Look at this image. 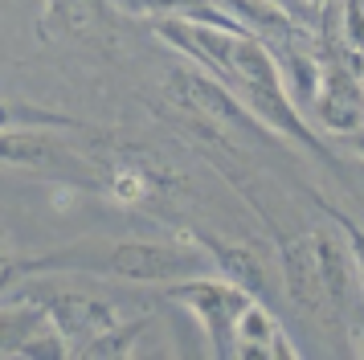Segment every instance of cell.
Instances as JSON below:
<instances>
[{
	"label": "cell",
	"instance_id": "5bb4252c",
	"mask_svg": "<svg viewBox=\"0 0 364 360\" xmlns=\"http://www.w3.org/2000/svg\"><path fill=\"white\" fill-rule=\"evenodd\" d=\"M46 324V311L37 307L33 299H0V356L17 360L21 344L33 336L37 327Z\"/></svg>",
	"mask_w": 364,
	"mask_h": 360
},
{
	"label": "cell",
	"instance_id": "ffe728a7",
	"mask_svg": "<svg viewBox=\"0 0 364 360\" xmlns=\"http://www.w3.org/2000/svg\"><path fill=\"white\" fill-rule=\"evenodd\" d=\"M356 78H360V90H364V58H360V65H356Z\"/></svg>",
	"mask_w": 364,
	"mask_h": 360
},
{
	"label": "cell",
	"instance_id": "7c38bea8",
	"mask_svg": "<svg viewBox=\"0 0 364 360\" xmlns=\"http://www.w3.org/2000/svg\"><path fill=\"white\" fill-rule=\"evenodd\" d=\"M237 356H274V360H295L299 348L287 336V327L279 324V315L270 311V303L250 299L242 319H237Z\"/></svg>",
	"mask_w": 364,
	"mask_h": 360
},
{
	"label": "cell",
	"instance_id": "52a82bcc",
	"mask_svg": "<svg viewBox=\"0 0 364 360\" xmlns=\"http://www.w3.org/2000/svg\"><path fill=\"white\" fill-rule=\"evenodd\" d=\"M172 184H176V172L160 156L139 152V147L115 152L99 168V180H95V189H102V196L119 209H144L156 196H168Z\"/></svg>",
	"mask_w": 364,
	"mask_h": 360
},
{
	"label": "cell",
	"instance_id": "277c9868",
	"mask_svg": "<svg viewBox=\"0 0 364 360\" xmlns=\"http://www.w3.org/2000/svg\"><path fill=\"white\" fill-rule=\"evenodd\" d=\"M164 295L172 303H181L200 324L205 340L213 348V356H221V360L237 356V319H242V311H246V303L254 295L242 291L230 278H221L217 270H200V275L176 278V282L164 287Z\"/></svg>",
	"mask_w": 364,
	"mask_h": 360
},
{
	"label": "cell",
	"instance_id": "8fae6325",
	"mask_svg": "<svg viewBox=\"0 0 364 360\" xmlns=\"http://www.w3.org/2000/svg\"><path fill=\"white\" fill-rule=\"evenodd\" d=\"M217 9L233 21V29L258 37L270 49L287 46V41H295L303 33V25L295 21V13L282 0H217Z\"/></svg>",
	"mask_w": 364,
	"mask_h": 360
},
{
	"label": "cell",
	"instance_id": "e0dca14e",
	"mask_svg": "<svg viewBox=\"0 0 364 360\" xmlns=\"http://www.w3.org/2000/svg\"><path fill=\"white\" fill-rule=\"evenodd\" d=\"M21 278H25V254L13 250L9 233H0V299H9V295L17 291Z\"/></svg>",
	"mask_w": 364,
	"mask_h": 360
},
{
	"label": "cell",
	"instance_id": "5b68a950",
	"mask_svg": "<svg viewBox=\"0 0 364 360\" xmlns=\"http://www.w3.org/2000/svg\"><path fill=\"white\" fill-rule=\"evenodd\" d=\"M37 41L46 46H78L102 58L119 53V9L111 0H41Z\"/></svg>",
	"mask_w": 364,
	"mask_h": 360
},
{
	"label": "cell",
	"instance_id": "6da1fadb",
	"mask_svg": "<svg viewBox=\"0 0 364 360\" xmlns=\"http://www.w3.org/2000/svg\"><path fill=\"white\" fill-rule=\"evenodd\" d=\"M213 270L205 250L184 242H151V238H82L62 250L25 258V275H90L119 278L139 287H168L176 278Z\"/></svg>",
	"mask_w": 364,
	"mask_h": 360
},
{
	"label": "cell",
	"instance_id": "d6986e66",
	"mask_svg": "<svg viewBox=\"0 0 364 360\" xmlns=\"http://www.w3.org/2000/svg\"><path fill=\"white\" fill-rule=\"evenodd\" d=\"M340 144H344V147H352L356 156H364V127H360V131H352V135H344Z\"/></svg>",
	"mask_w": 364,
	"mask_h": 360
},
{
	"label": "cell",
	"instance_id": "2e32d148",
	"mask_svg": "<svg viewBox=\"0 0 364 360\" xmlns=\"http://www.w3.org/2000/svg\"><path fill=\"white\" fill-rule=\"evenodd\" d=\"M319 205H323V213H328V221H336V226L344 229L348 250H352V262H356V282H360V299H364V226L356 221V217H348L344 209L328 205V201H319Z\"/></svg>",
	"mask_w": 364,
	"mask_h": 360
},
{
	"label": "cell",
	"instance_id": "ba28073f",
	"mask_svg": "<svg viewBox=\"0 0 364 360\" xmlns=\"http://www.w3.org/2000/svg\"><path fill=\"white\" fill-rule=\"evenodd\" d=\"M274 258H279L282 291L291 299V307L303 315H331L328 291L319 278V258H315V238L311 233H279L274 238Z\"/></svg>",
	"mask_w": 364,
	"mask_h": 360
},
{
	"label": "cell",
	"instance_id": "8992f818",
	"mask_svg": "<svg viewBox=\"0 0 364 360\" xmlns=\"http://www.w3.org/2000/svg\"><path fill=\"white\" fill-rule=\"evenodd\" d=\"M0 168L9 172H33V176H58L74 184H95L99 172L90 168L82 152L66 147L53 127H4L0 131Z\"/></svg>",
	"mask_w": 364,
	"mask_h": 360
},
{
	"label": "cell",
	"instance_id": "9c48e42d",
	"mask_svg": "<svg viewBox=\"0 0 364 360\" xmlns=\"http://www.w3.org/2000/svg\"><path fill=\"white\" fill-rule=\"evenodd\" d=\"M193 245L205 250V258L221 278L237 282L242 291H250L254 299L270 303V270H266V258L246 242H225V238H213V233H184Z\"/></svg>",
	"mask_w": 364,
	"mask_h": 360
},
{
	"label": "cell",
	"instance_id": "4fadbf2b",
	"mask_svg": "<svg viewBox=\"0 0 364 360\" xmlns=\"http://www.w3.org/2000/svg\"><path fill=\"white\" fill-rule=\"evenodd\" d=\"M123 16H144V21H200V25H221L233 29V21L217 0H111Z\"/></svg>",
	"mask_w": 364,
	"mask_h": 360
},
{
	"label": "cell",
	"instance_id": "7a4b0ae2",
	"mask_svg": "<svg viewBox=\"0 0 364 360\" xmlns=\"http://www.w3.org/2000/svg\"><path fill=\"white\" fill-rule=\"evenodd\" d=\"M13 295L17 299H33L37 307L46 311V319L70 340L74 356H90L99 348V340H107L123 324L119 307L107 295L78 291V287H70V282H62V278H53V275H25Z\"/></svg>",
	"mask_w": 364,
	"mask_h": 360
},
{
	"label": "cell",
	"instance_id": "9a60e30c",
	"mask_svg": "<svg viewBox=\"0 0 364 360\" xmlns=\"http://www.w3.org/2000/svg\"><path fill=\"white\" fill-rule=\"evenodd\" d=\"M86 127L82 119L62 111H46V107H25V102H13V98H0V131L4 127Z\"/></svg>",
	"mask_w": 364,
	"mask_h": 360
},
{
	"label": "cell",
	"instance_id": "3957f363",
	"mask_svg": "<svg viewBox=\"0 0 364 360\" xmlns=\"http://www.w3.org/2000/svg\"><path fill=\"white\" fill-rule=\"evenodd\" d=\"M164 98H168V107L197 115V119H205V123H213V127H221V131H230V135L246 139V144L250 139H266V144L274 139V131L250 111L233 86H225L217 74H209L205 65L188 62V58L168 70Z\"/></svg>",
	"mask_w": 364,
	"mask_h": 360
},
{
	"label": "cell",
	"instance_id": "ac0fdd59",
	"mask_svg": "<svg viewBox=\"0 0 364 360\" xmlns=\"http://www.w3.org/2000/svg\"><path fill=\"white\" fill-rule=\"evenodd\" d=\"M344 327H348V348L352 356H364V299H356L344 311Z\"/></svg>",
	"mask_w": 364,
	"mask_h": 360
},
{
	"label": "cell",
	"instance_id": "30bf717a",
	"mask_svg": "<svg viewBox=\"0 0 364 360\" xmlns=\"http://www.w3.org/2000/svg\"><path fill=\"white\" fill-rule=\"evenodd\" d=\"M315 238V258H319V278H323V291H328L331 315L344 319V311L360 299V282H356V262H352V250H348L344 229L336 226H319L311 229Z\"/></svg>",
	"mask_w": 364,
	"mask_h": 360
}]
</instances>
